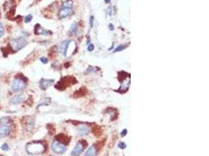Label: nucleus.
<instances>
[{
	"instance_id": "obj_1",
	"label": "nucleus",
	"mask_w": 209,
	"mask_h": 156,
	"mask_svg": "<svg viewBox=\"0 0 209 156\" xmlns=\"http://www.w3.org/2000/svg\"><path fill=\"white\" fill-rule=\"evenodd\" d=\"M46 151V146L40 141H32L26 145V152L29 155H37L42 154Z\"/></svg>"
},
{
	"instance_id": "obj_2",
	"label": "nucleus",
	"mask_w": 209,
	"mask_h": 156,
	"mask_svg": "<svg viewBox=\"0 0 209 156\" xmlns=\"http://www.w3.org/2000/svg\"><path fill=\"white\" fill-rule=\"evenodd\" d=\"M13 122L9 117H3L0 119V137L6 138L9 135L12 130Z\"/></svg>"
},
{
	"instance_id": "obj_3",
	"label": "nucleus",
	"mask_w": 209,
	"mask_h": 156,
	"mask_svg": "<svg viewBox=\"0 0 209 156\" xmlns=\"http://www.w3.org/2000/svg\"><path fill=\"white\" fill-rule=\"evenodd\" d=\"M27 45H28V42L24 38L19 37L12 39L9 42V46L12 52H16L24 48Z\"/></svg>"
},
{
	"instance_id": "obj_4",
	"label": "nucleus",
	"mask_w": 209,
	"mask_h": 156,
	"mask_svg": "<svg viewBox=\"0 0 209 156\" xmlns=\"http://www.w3.org/2000/svg\"><path fill=\"white\" fill-rule=\"evenodd\" d=\"M26 87H27V82H26L25 78L16 77L12 84V90L14 92L21 91L25 89Z\"/></svg>"
},
{
	"instance_id": "obj_5",
	"label": "nucleus",
	"mask_w": 209,
	"mask_h": 156,
	"mask_svg": "<svg viewBox=\"0 0 209 156\" xmlns=\"http://www.w3.org/2000/svg\"><path fill=\"white\" fill-rule=\"evenodd\" d=\"M75 83H77V80L74 79V77H66L63 78L60 82H58L57 84L56 85V88H57L59 90H64L67 86L73 85Z\"/></svg>"
},
{
	"instance_id": "obj_6",
	"label": "nucleus",
	"mask_w": 209,
	"mask_h": 156,
	"mask_svg": "<svg viewBox=\"0 0 209 156\" xmlns=\"http://www.w3.org/2000/svg\"><path fill=\"white\" fill-rule=\"evenodd\" d=\"M51 148L57 154H63L66 152L65 145L62 143H60V141H58L57 140H53L52 145H51Z\"/></svg>"
},
{
	"instance_id": "obj_7",
	"label": "nucleus",
	"mask_w": 209,
	"mask_h": 156,
	"mask_svg": "<svg viewBox=\"0 0 209 156\" xmlns=\"http://www.w3.org/2000/svg\"><path fill=\"white\" fill-rule=\"evenodd\" d=\"M74 13L73 7H67V6H62L60 8L58 13V16L60 19L67 18L69 16L72 15Z\"/></svg>"
},
{
	"instance_id": "obj_8",
	"label": "nucleus",
	"mask_w": 209,
	"mask_h": 156,
	"mask_svg": "<svg viewBox=\"0 0 209 156\" xmlns=\"http://www.w3.org/2000/svg\"><path fill=\"white\" fill-rule=\"evenodd\" d=\"M86 145H87V144L85 141H83V140L78 141L77 143V145H75V147H74L73 151L71 152V155L78 156L79 155H81V153L83 152V150L85 148Z\"/></svg>"
},
{
	"instance_id": "obj_9",
	"label": "nucleus",
	"mask_w": 209,
	"mask_h": 156,
	"mask_svg": "<svg viewBox=\"0 0 209 156\" xmlns=\"http://www.w3.org/2000/svg\"><path fill=\"white\" fill-rule=\"evenodd\" d=\"M54 80H46V79H41L39 81V87L42 91H46L48 87L53 84Z\"/></svg>"
},
{
	"instance_id": "obj_10",
	"label": "nucleus",
	"mask_w": 209,
	"mask_h": 156,
	"mask_svg": "<svg viewBox=\"0 0 209 156\" xmlns=\"http://www.w3.org/2000/svg\"><path fill=\"white\" fill-rule=\"evenodd\" d=\"M35 34L36 35H51L53 32L50 30H45L39 24H36L35 27Z\"/></svg>"
},
{
	"instance_id": "obj_11",
	"label": "nucleus",
	"mask_w": 209,
	"mask_h": 156,
	"mask_svg": "<svg viewBox=\"0 0 209 156\" xmlns=\"http://www.w3.org/2000/svg\"><path fill=\"white\" fill-rule=\"evenodd\" d=\"M26 97L24 94H19V95H16L15 97H14L13 99H11V100L9 101L10 104L12 105H17V104H20L21 102L25 101Z\"/></svg>"
},
{
	"instance_id": "obj_12",
	"label": "nucleus",
	"mask_w": 209,
	"mask_h": 156,
	"mask_svg": "<svg viewBox=\"0 0 209 156\" xmlns=\"http://www.w3.org/2000/svg\"><path fill=\"white\" fill-rule=\"evenodd\" d=\"M97 155V148L95 145H92L91 147L88 149L86 153L85 154V156H96Z\"/></svg>"
},
{
	"instance_id": "obj_13",
	"label": "nucleus",
	"mask_w": 209,
	"mask_h": 156,
	"mask_svg": "<svg viewBox=\"0 0 209 156\" xmlns=\"http://www.w3.org/2000/svg\"><path fill=\"white\" fill-rule=\"evenodd\" d=\"M68 42L69 41H63L61 45H60V51L64 55H66V52H67V45H68Z\"/></svg>"
},
{
	"instance_id": "obj_14",
	"label": "nucleus",
	"mask_w": 209,
	"mask_h": 156,
	"mask_svg": "<svg viewBox=\"0 0 209 156\" xmlns=\"http://www.w3.org/2000/svg\"><path fill=\"white\" fill-rule=\"evenodd\" d=\"M78 132L80 133L81 135H86L89 133V128L85 125H82L78 127Z\"/></svg>"
},
{
	"instance_id": "obj_15",
	"label": "nucleus",
	"mask_w": 209,
	"mask_h": 156,
	"mask_svg": "<svg viewBox=\"0 0 209 156\" xmlns=\"http://www.w3.org/2000/svg\"><path fill=\"white\" fill-rule=\"evenodd\" d=\"M77 30H78V24H77L76 22H74L73 24L71 26V28H70L68 34H69V35H73L76 34Z\"/></svg>"
},
{
	"instance_id": "obj_16",
	"label": "nucleus",
	"mask_w": 209,
	"mask_h": 156,
	"mask_svg": "<svg viewBox=\"0 0 209 156\" xmlns=\"http://www.w3.org/2000/svg\"><path fill=\"white\" fill-rule=\"evenodd\" d=\"M127 45H119L118 47L115 48L114 50V52H121V51L124 50L125 48H126Z\"/></svg>"
},
{
	"instance_id": "obj_17",
	"label": "nucleus",
	"mask_w": 209,
	"mask_h": 156,
	"mask_svg": "<svg viewBox=\"0 0 209 156\" xmlns=\"http://www.w3.org/2000/svg\"><path fill=\"white\" fill-rule=\"evenodd\" d=\"M31 20H32V15L28 14V16H26L25 19H24V22L28 23H29V22H31Z\"/></svg>"
},
{
	"instance_id": "obj_18",
	"label": "nucleus",
	"mask_w": 209,
	"mask_h": 156,
	"mask_svg": "<svg viewBox=\"0 0 209 156\" xmlns=\"http://www.w3.org/2000/svg\"><path fill=\"white\" fill-rule=\"evenodd\" d=\"M4 34V27L2 23H0V37H2Z\"/></svg>"
},
{
	"instance_id": "obj_19",
	"label": "nucleus",
	"mask_w": 209,
	"mask_h": 156,
	"mask_svg": "<svg viewBox=\"0 0 209 156\" xmlns=\"http://www.w3.org/2000/svg\"><path fill=\"white\" fill-rule=\"evenodd\" d=\"M1 148H2V150H3V151H8L9 150V147H8V145L7 144H3V145H2V147H1Z\"/></svg>"
},
{
	"instance_id": "obj_20",
	"label": "nucleus",
	"mask_w": 209,
	"mask_h": 156,
	"mask_svg": "<svg viewBox=\"0 0 209 156\" xmlns=\"http://www.w3.org/2000/svg\"><path fill=\"white\" fill-rule=\"evenodd\" d=\"M118 147H119V148H122V149H125V148L126 147V145H125V143L121 142L118 144Z\"/></svg>"
},
{
	"instance_id": "obj_21",
	"label": "nucleus",
	"mask_w": 209,
	"mask_h": 156,
	"mask_svg": "<svg viewBox=\"0 0 209 156\" xmlns=\"http://www.w3.org/2000/svg\"><path fill=\"white\" fill-rule=\"evenodd\" d=\"M93 21H94V16H90V20H89V25L91 28H92V26H93Z\"/></svg>"
},
{
	"instance_id": "obj_22",
	"label": "nucleus",
	"mask_w": 209,
	"mask_h": 156,
	"mask_svg": "<svg viewBox=\"0 0 209 156\" xmlns=\"http://www.w3.org/2000/svg\"><path fill=\"white\" fill-rule=\"evenodd\" d=\"M93 50H94V45L92 44H90L89 47H88V51L89 52H92Z\"/></svg>"
},
{
	"instance_id": "obj_23",
	"label": "nucleus",
	"mask_w": 209,
	"mask_h": 156,
	"mask_svg": "<svg viewBox=\"0 0 209 156\" xmlns=\"http://www.w3.org/2000/svg\"><path fill=\"white\" fill-rule=\"evenodd\" d=\"M40 60H41V62H42V63H44V64H46V63L48 62V60L45 57H42L41 59H40Z\"/></svg>"
},
{
	"instance_id": "obj_24",
	"label": "nucleus",
	"mask_w": 209,
	"mask_h": 156,
	"mask_svg": "<svg viewBox=\"0 0 209 156\" xmlns=\"http://www.w3.org/2000/svg\"><path fill=\"white\" fill-rule=\"evenodd\" d=\"M126 134H127V130L126 129H124V130L121 132V135H122V137H125Z\"/></svg>"
},
{
	"instance_id": "obj_25",
	"label": "nucleus",
	"mask_w": 209,
	"mask_h": 156,
	"mask_svg": "<svg viewBox=\"0 0 209 156\" xmlns=\"http://www.w3.org/2000/svg\"><path fill=\"white\" fill-rule=\"evenodd\" d=\"M112 8L111 7H109L107 9V14L109 15V16H111V11H112Z\"/></svg>"
},
{
	"instance_id": "obj_26",
	"label": "nucleus",
	"mask_w": 209,
	"mask_h": 156,
	"mask_svg": "<svg viewBox=\"0 0 209 156\" xmlns=\"http://www.w3.org/2000/svg\"><path fill=\"white\" fill-rule=\"evenodd\" d=\"M109 28H110V30H114V28H114V25H113L112 23H110V24H109Z\"/></svg>"
},
{
	"instance_id": "obj_27",
	"label": "nucleus",
	"mask_w": 209,
	"mask_h": 156,
	"mask_svg": "<svg viewBox=\"0 0 209 156\" xmlns=\"http://www.w3.org/2000/svg\"><path fill=\"white\" fill-rule=\"evenodd\" d=\"M110 1H111V0H104V2H105L106 3H109Z\"/></svg>"
}]
</instances>
